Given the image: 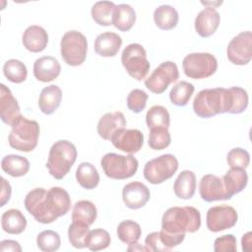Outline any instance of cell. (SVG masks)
<instances>
[{
	"label": "cell",
	"mask_w": 252,
	"mask_h": 252,
	"mask_svg": "<svg viewBox=\"0 0 252 252\" xmlns=\"http://www.w3.org/2000/svg\"><path fill=\"white\" fill-rule=\"evenodd\" d=\"M61 56L70 66H80L87 57L88 41L86 36L78 31L66 32L60 42Z\"/></svg>",
	"instance_id": "cell-6"
},
{
	"label": "cell",
	"mask_w": 252,
	"mask_h": 252,
	"mask_svg": "<svg viewBox=\"0 0 252 252\" xmlns=\"http://www.w3.org/2000/svg\"><path fill=\"white\" fill-rule=\"evenodd\" d=\"M11 131L8 137L11 148L29 153L35 149L39 137V125L35 120H30L20 115L11 125Z\"/></svg>",
	"instance_id": "cell-4"
},
{
	"label": "cell",
	"mask_w": 252,
	"mask_h": 252,
	"mask_svg": "<svg viewBox=\"0 0 252 252\" xmlns=\"http://www.w3.org/2000/svg\"><path fill=\"white\" fill-rule=\"evenodd\" d=\"M2 229L10 234H20L27 226V219L18 209H10L1 217Z\"/></svg>",
	"instance_id": "cell-28"
},
{
	"label": "cell",
	"mask_w": 252,
	"mask_h": 252,
	"mask_svg": "<svg viewBox=\"0 0 252 252\" xmlns=\"http://www.w3.org/2000/svg\"><path fill=\"white\" fill-rule=\"evenodd\" d=\"M226 193L231 199L232 196L241 192L247 185L248 175L244 168L230 167L229 170L221 177Z\"/></svg>",
	"instance_id": "cell-25"
},
{
	"label": "cell",
	"mask_w": 252,
	"mask_h": 252,
	"mask_svg": "<svg viewBox=\"0 0 252 252\" xmlns=\"http://www.w3.org/2000/svg\"><path fill=\"white\" fill-rule=\"evenodd\" d=\"M121 63L127 73L137 81L144 80L151 68L147 52L140 43L128 44L123 49Z\"/></svg>",
	"instance_id": "cell-7"
},
{
	"label": "cell",
	"mask_w": 252,
	"mask_h": 252,
	"mask_svg": "<svg viewBox=\"0 0 252 252\" xmlns=\"http://www.w3.org/2000/svg\"><path fill=\"white\" fill-rule=\"evenodd\" d=\"M182 68L184 74L191 79H205L216 73L218 61L211 53L194 52L184 57Z\"/></svg>",
	"instance_id": "cell-8"
},
{
	"label": "cell",
	"mask_w": 252,
	"mask_h": 252,
	"mask_svg": "<svg viewBox=\"0 0 252 252\" xmlns=\"http://www.w3.org/2000/svg\"><path fill=\"white\" fill-rule=\"evenodd\" d=\"M62 91L57 85H50L42 89L38 97V107L42 113L50 115L57 110L61 103Z\"/></svg>",
	"instance_id": "cell-24"
},
{
	"label": "cell",
	"mask_w": 252,
	"mask_h": 252,
	"mask_svg": "<svg viewBox=\"0 0 252 252\" xmlns=\"http://www.w3.org/2000/svg\"><path fill=\"white\" fill-rule=\"evenodd\" d=\"M179 79L177 65L172 61L160 63L145 80V86L154 94H162L167 87Z\"/></svg>",
	"instance_id": "cell-10"
},
{
	"label": "cell",
	"mask_w": 252,
	"mask_h": 252,
	"mask_svg": "<svg viewBox=\"0 0 252 252\" xmlns=\"http://www.w3.org/2000/svg\"><path fill=\"white\" fill-rule=\"evenodd\" d=\"M110 141L116 149L132 155L141 150L144 144V135L138 129L122 128L112 135Z\"/></svg>",
	"instance_id": "cell-14"
},
{
	"label": "cell",
	"mask_w": 252,
	"mask_h": 252,
	"mask_svg": "<svg viewBox=\"0 0 252 252\" xmlns=\"http://www.w3.org/2000/svg\"><path fill=\"white\" fill-rule=\"evenodd\" d=\"M111 238L109 233L102 228L91 230L87 239V247L92 251H99L107 248Z\"/></svg>",
	"instance_id": "cell-41"
},
{
	"label": "cell",
	"mask_w": 252,
	"mask_h": 252,
	"mask_svg": "<svg viewBox=\"0 0 252 252\" xmlns=\"http://www.w3.org/2000/svg\"><path fill=\"white\" fill-rule=\"evenodd\" d=\"M0 250L2 252H5V251L21 252L22 247H21V245L19 244L18 241L11 240V239H6V240H2L0 242Z\"/></svg>",
	"instance_id": "cell-47"
},
{
	"label": "cell",
	"mask_w": 252,
	"mask_h": 252,
	"mask_svg": "<svg viewBox=\"0 0 252 252\" xmlns=\"http://www.w3.org/2000/svg\"><path fill=\"white\" fill-rule=\"evenodd\" d=\"M171 137L166 128H156L150 130L149 146L153 150L160 151L167 148L170 145Z\"/></svg>",
	"instance_id": "cell-42"
},
{
	"label": "cell",
	"mask_w": 252,
	"mask_h": 252,
	"mask_svg": "<svg viewBox=\"0 0 252 252\" xmlns=\"http://www.w3.org/2000/svg\"><path fill=\"white\" fill-rule=\"evenodd\" d=\"M148 94L140 90L134 89L132 90L127 96V106L134 113H139L143 111L147 105Z\"/></svg>",
	"instance_id": "cell-44"
},
{
	"label": "cell",
	"mask_w": 252,
	"mask_h": 252,
	"mask_svg": "<svg viewBox=\"0 0 252 252\" xmlns=\"http://www.w3.org/2000/svg\"><path fill=\"white\" fill-rule=\"evenodd\" d=\"M46 203L47 210L54 220L66 215L71 209L70 195L61 187H51L47 190Z\"/></svg>",
	"instance_id": "cell-17"
},
{
	"label": "cell",
	"mask_w": 252,
	"mask_h": 252,
	"mask_svg": "<svg viewBox=\"0 0 252 252\" xmlns=\"http://www.w3.org/2000/svg\"><path fill=\"white\" fill-rule=\"evenodd\" d=\"M251 237H252L251 231H248L247 233H245L242 236L241 244H242V250L243 251H250L251 250V243H252Z\"/></svg>",
	"instance_id": "cell-49"
},
{
	"label": "cell",
	"mask_w": 252,
	"mask_h": 252,
	"mask_svg": "<svg viewBox=\"0 0 252 252\" xmlns=\"http://www.w3.org/2000/svg\"><path fill=\"white\" fill-rule=\"evenodd\" d=\"M37 247L43 252H53L60 248V235L51 229L43 230L36 237Z\"/></svg>",
	"instance_id": "cell-39"
},
{
	"label": "cell",
	"mask_w": 252,
	"mask_h": 252,
	"mask_svg": "<svg viewBox=\"0 0 252 252\" xmlns=\"http://www.w3.org/2000/svg\"><path fill=\"white\" fill-rule=\"evenodd\" d=\"M150 189L139 181L130 182L122 189V200L125 206L132 210L144 207L150 200Z\"/></svg>",
	"instance_id": "cell-16"
},
{
	"label": "cell",
	"mask_w": 252,
	"mask_h": 252,
	"mask_svg": "<svg viewBox=\"0 0 252 252\" xmlns=\"http://www.w3.org/2000/svg\"><path fill=\"white\" fill-rule=\"evenodd\" d=\"M220 17L214 7H206L195 19V30L202 37L211 36L219 28Z\"/></svg>",
	"instance_id": "cell-18"
},
{
	"label": "cell",
	"mask_w": 252,
	"mask_h": 252,
	"mask_svg": "<svg viewBox=\"0 0 252 252\" xmlns=\"http://www.w3.org/2000/svg\"><path fill=\"white\" fill-rule=\"evenodd\" d=\"M146 123L149 129L166 128L170 124V115L167 109L161 105L152 106L146 114Z\"/></svg>",
	"instance_id": "cell-35"
},
{
	"label": "cell",
	"mask_w": 252,
	"mask_h": 252,
	"mask_svg": "<svg viewBox=\"0 0 252 252\" xmlns=\"http://www.w3.org/2000/svg\"><path fill=\"white\" fill-rule=\"evenodd\" d=\"M226 161L230 167H239L245 169L249 165L250 155L242 148H233L228 152Z\"/></svg>",
	"instance_id": "cell-43"
},
{
	"label": "cell",
	"mask_w": 252,
	"mask_h": 252,
	"mask_svg": "<svg viewBox=\"0 0 252 252\" xmlns=\"http://www.w3.org/2000/svg\"><path fill=\"white\" fill-rule=\"evenodd\" d=\"M90 231L89 226L72 222L68 228V238L70 243L78 249L87 247V239Z\"/></svg>",
	"instance_id": "cell-40"
},
{
	"label": "cell",
	"mask_w": 252,
	"mask_h": 252,
	"mask_svg": "<svg viewBox=\"0 0 252 252\" xmlns=\"http://www.w3.org/2000/svg\"><path fill=\"white\" fill-rule=\"evenodd\" d=\"M1 167L4 172L13 177H21L29 172L30 161L22 156L8 155L2 158Z\"/></svg>",
	"instance_id": "cell-31"
},
{
	"label": "cell",
	"mask_w": 252,
	"mask_h": 252,
	"mask_svg": "<svg viewBox=\"0 0 252 252\" xmlns=\"http://www.w3.org/2000/svg\"><path fill=\"white\" fill-rule=\"evenodd\" d=\"M22 42L29 51L33 53L41 52L48 43L47 32L40 26H30L23 33Z\"/></svg>",
	"instance_id": "cell-21"
},
{
	"label": "cell",
	"mask_w": 252,
	"mask_h": 252,
	"mask_svg": "<svg viewBox=\"0 0 252 252\" xmlns=\"http://www.w3.org/2000/svg\"><path fill=\"white\" fill-rule=\"evenodd\" d=\"M214 250L216 252H235L237 250L235 236L233 234H225L216 238Z\"/></svg>",
	"instance_id": "cell-45"
},
{
	"label": "cell",
	"mask_w": 252,
	"mask_h": 252,
	"mask_svg": "<svg viewBox=\"0 0 252 252\" xmlns=\"http://www.w3.org/2000/svg\"><path fill=\"white\" fill-rule=\"evenodd\" d=\"M97 216L95 205L88 200L78 201L72 211V222L90 226L94 223Z\"/></svg>",
	"instance_id": "cell-26"
},
{
	"label": "cell",
	"mask_w": 252,
	"mask_h": 252,
	"mask_svg": "<svg viewBox=\"0 0 252 252\" xmlns=\"http://www.w3.org/2000/svg\"><path fill=\"white\" fill-rule=\"evenodd\" d=\"M76 179L78 183L85 189H94L99 183V174L91 162H82L76 170Z\"/></svg>",
	"instance_id": "cell-32"
},
{
	"label": "cell",
	"mask_w": 252,
	"mask_h": 252,
	"mask_svg": "<svg viewBox=\"0 0 252 252\" xmlns=\"http://www.w3.org/2000/svg\"><path fill=\"white\" fill-rule=\"evenodd\" d=\"M200 226V212L191 206L171 207L165 211L161 219V230L175 236L185 237L186 232H195Z\"/></svg>",
	"instance_id": "cell-1"
},
{
	"label": "cell",
	"mask_w": 252,
	"mask_h": 252,
	"mask_svg": "<svg viewBox=\"0 0 252 252\" xmlns=\"http://www.w3.org/2000/svg\"><path fill=\"white\" fill-rule=\"evenodd\" d=\"M199 193L201 198L206 202L229 200L222 178L214 175H204L199 183Z\"/></svg>",
	"instance_id": "cell-15"
},
{
	"label": "cell",
	"mask_w": 252,
	"mask_h": 252,
	"mask_svg": "<svg viewBox=\"0 0 252 252\" xmlns=\"http://www.w3.org/2000/svg\"><path fill=\"white\" fill-rule=\"evenodd\" d=\"M238 220L236 210L227 205L215 206L208 210L206 216L207 227L210 231L219 232L233 227Z\"/></svg>",
	"instance_id": "cell-12"
},
{
	"label": "cell",
	"mask_w": 252,
	"mask_h": 252,
	"mask_svg": "<svg viewBox=\"0 0 252 252\" xmlns=\"http://www.w3.org/2000/svg\"><path fill=\"white\" fill-rule=\"evenodd\" d=\"M136 22V12L129 4L116 5L112 25L121 32H128Z\"/></svg>",
	"instance_id": "cell-30"
},
{
	"label": "cell",
	"mask_w": 252,
	"mask_h": 252,
	"mask_svg": "<svg viewBox=\"0 0 252 252\" xmlns=\"http://www.w3.org/2000/svg\"><path fill=\"white\" fill-rule=\"evenodd\" d=\"M61 71L59 61L52 56H42L33 63V76L36 80L47 83L56 79Z\"/></svg>",
	"instance_id": "cell-20"
},
{
	"label": "cell",
	"mask_w": 252,
	"mask_h": 252,
	"mask_svg": "<svg viewBox=\"0 0 252 252\" xmlns=\"http://www.w3.org/2000/svg\"><path fill=\"white\" fill-rule=\"evenodd\" d=\"M21 115L20 106L12 92L4 84L0 85V116L1 120L12 125L13 122Z\"/></svg>",
	"instance_id": "cell-19"
},
{
	"label": "cell",
	"mask_w": 252,
	"mask_h": 252,
	"mask_svg": "<svg viewBox=\"0 0 252 252\" xmlns=\"http://www.w3.org/2000/svg\"><path fill=\"white\" fill-rule=\"evenodd\" d=\"M141 234H142L141 226L138 222L134 220H123L117 226V236L122 242L126 244L137 242L140 239Z\"/></svg>",
	"instance_id": "cell-37"
},
{
	"label": "cell",
	"mask_w": 252,
	"mask_h": 252,
	"mask_svg": "<svg viewBox=\"0 0 252 252\" xmlns=\"http://www.w3.org/2000/svg\"><path fill=\"white\" fill-rule=\"evenodd\" d=\"M4 76L12 83L20 84L26 81L28 70L26 65L18 59H9L3 66Z\"/></svg>",
	"instance_id": "cell-38"
},
{
	"label": "cell",
	"mask_w": 252,
	"mask_h": 252,
	"mask_svg": "<svg viewBox=\"0 0 252 252\" xmlns=\"http://www.w3.org/2000/svg\"><path fill=\"white\" fill-rule=\"evenodd\" d=\"M100 165L107 177L122 180L132 177L137 172L139 162L132 155L107 153L101 158Z\"/></svg>",
	"instance_id": "cell-5"
},
{
	"label": "cell",
	"mask_w": 252,
	"mask_h": 252,
	"mask_svg": "<svg viewBox=\"0 0 252 252\" xmlns=\"http://www.w3.org/2000/svg\"><path fill=\"white\" fill-rule=\"evenodd\" d=\"M196 190V176L191 170H183L174 181L173 191L176 197L183 200L191 199Z\"/></svg>",
	"instance_id": "cell-27"
},
{
	"label": "cell",
	"mask_w": 252,
	"mask_h": 252,
	"mask_svg": "<svg viewBox=\"0 0 252 252\" xmlns=\"http://www.w3.org/2000/svg\"><path fill=\"white\" fill-rule=\"evenodd\" d=\"M127 250H128V251H137V250H139V251H146V250H145V247H143L142 245H140V244L138 243V241L129 244V247H128Z\"/></svg>",
	"instance_id": "cell-50"
},
{
	"label": "cell",
	"mask_w": 252,
	"mask_h": 252,
	"mask_svg": "<svg viewBox=\"0 0 252 252\" xmlns=\"http://www.w3.org/2000/svg\"><path fill=\"white\" fill-rule=\"evenodd\" d=\"M127 122L124 114L120 111L108 112L100 117L97 123V134L103 140H110L112 135L119 129L125 128Z\"/></svg>",
	"instance_id": "cell-22"
},
{
	"label": "cell",
	"mask_w": 252,
	"mask_h": 252,
	"mask_svg": "<svg viewBox=\"0 0 252 252\" xmlns=\"http://www.w3.org/2000/svg\"><path fill=\"white\" fill-rule=\"evenodd\" d=\"M46 192L44 188H34L25 197L26 210L40 223H51L54 221L47 210Z\"/></svg>",
	"instance_id": "cell-13"
},
{
	"label": "cell",
	"mask_w": 252,
	"mask_h": 252,
	"mask_svg": "<svg viewBox=\"0 0 252 252\" xmlns=\"http://www.w3.org/2000/svg\"><path fill=\"white\" fill-rule=\"evenodd\" d=\"M179 17L176 9L170 5H160L154 12L156 26L164 31L172 30L177 26Z\"/></svg>",
	"instance_id": "cell-29"
},
{
	"label": "cell",
	"mask_w": 252,
	"mask_h": 252,
	"mask_svg": "<svg viewBox=\"0 0 252 252\" xmlns=\"http://www.w3.org/2000/svg\"><path fill=\"white\" fill-rule=\"evenodd\" d=\"M116 5L110 1H97L91 10L93 20L99 26L112 25L113 13Z\"/></svg>",
	"instance_id": "cell-33"
},
{
	"label": "cell",
	"mask_w": 252,
	"mask_h": 252,
	"mask_svg": "<svg viewBox=\"0 0 252 252\" xmlns=\"http://www.w3.org/2000/svg\"><path fill=\"white\" fill-rule=\"evenodd\" d=\"M226 56L234 65H246L252 58V32H241L228 43Z\"/></svg>",
	"instance_id": "cell-11"
},
{
	"label": "cell",
	"mask_w": 252,
	"mask_h": 252,
	"mask_svg": "<svg viewBox=\"0 0 252 252\" xmlns=\"http://www.w3.org/2000/svg\"><path fill=\"white\" fill-rule=\"evenodd\" d=\"M1 180H2V190H1V205L0 206L4 207L6 205V203H8V201L10 200L12 189H11L10 183L5 178L2 177Z\"/></svg>",
	"instance_id": "cell-48"
},
{
	"label": "cell",
	"mask_w": 252,
	"mask_h": 252,
	"mask_svg": "<svg viewBox=\"0 0 252 252\" xmlns=\"http://www.w3.org/2000/svg\"><path fill=\"white\" fill-rule=\"evenodd\" d=\"M194 90L193 84L186 81H180L170 90V101L176 106H185L189 102Z\"/></svg>",
	"instance_id": "cell-36"
},
{
	"label": "cell",
	"mask_w": 252,
	"mask_h": 252,
	"mask_svg": "<svg viewBox=\"0 0 252 252\" xmlns=\"http://www.w3.org/2000/svg\"><path fill=\"white\" fill-rule=\"evenodd\" d=\"M145 250L149 252H165L169 249L162 242L159 231H154L147 235L145 239Z\"/></svg>",
	"instance_id": "cell-46"
},
{
	"label": "cell",
	"mask_w": 252,
	"mask_h": 252,
	"mask_svg": "<svg viewBox=\"0 0 252 252\" xmlns=\"http://www.w3.org/2000/svg\"><path fill=\"white\" fill-rule=\"evenodd\" d=\"M122 45V38L115 32H105L98 34L94 40V51L102 57H113Z\"/></svg>",
	"instance_id": "cell-23"
},
{
	"label": "cell",
	"mask_w": 252,
	"mask_h": 252,
	"mask_svg": "<svg viewBox=\"0 0 252 252\" xmlns=\"http://www.w3.org/2000/svg\"><path fill=\"white\" fill-rule=\"evenodd\" d=\"M193 110L201 118H210L218 114L227 113V89L215 88L200 91L193 100Z\"/></svg>",
	"instance_id": "cell-2"
},
{
	"label": "cell",
	"mask_w": 252,
	"mask_h": 252,
	"mask_svg": "<svg viewBox=\"0 0 252 252\" xmlns=\"http://www.w3.org/2000/svg\"><path fill=\"white\" fill-rule=\"evenodd\" d=\"M228 92V110L227 113L239 114L245 111L248 106V94L240 87H231Z\"/></svg>",
	"instance_id": "cell-34"
},
{
	"label": "cell",
	"mask_w": 252,
	"mask_h": 252,
	"mask_svg": "<svg viewBox=\"0 0 252 252\" xmlns=\"http://www.w3.org/2000/svg\"><path fill=\"white\" fill-rule=\"evenodd\" d=\"M178 169L177 158L170 154L149 160L144 167V177L152 184H160L171 178Z\"/></svg>",
	"instance_id": "cell-9"
},
{
	"label": "cell",
	"mask_w": 252,
	"mask_h": 252,
	"mask_svg": "<svg viewBox=\"0 0 252 252\" xmlns=\"http://www.w3.org/2000/svg\"><path fill=\"white\" fill-rule=\"evenodd\" d=\"M77 149L73 143L67 140L55 142L48 154L46 167L52 177L62 179L70 171L77 159Z\"/></svg>",
	"instance_id": "cell-3"
}]
</instances>
